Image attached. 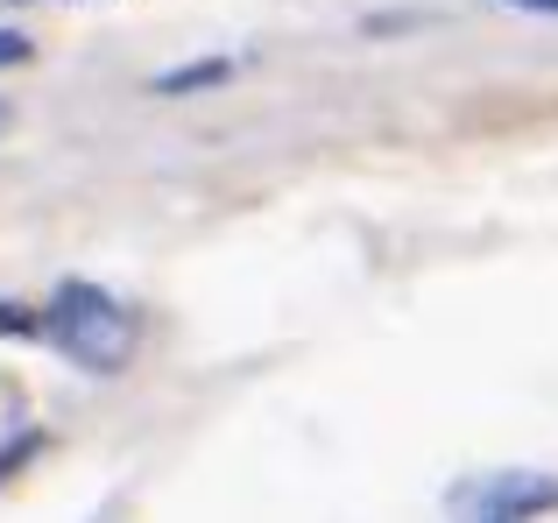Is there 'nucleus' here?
Returning <instances> with one entry per match:
<instances>
[{"mask_svg":"<svg viewBox=\"0 0 558 523\" xmlns=\"http://www.w3.org/2000/svg\"><path fill=\"white\" fill-rule=\"evenodd\" d=\"M517 8H531V14H558V0H517Z\"/></svg>","mask_w":558,"mask_h":523,"instance_id":"39448f33","label":"nucleus"},{"mask_svg":"<svg viewBox=\"0 0 558 523\" xmlns=\"http://www.w3.org/2000/svg\"><path fill=\"white\" fill-rule=\"evenodd\" d=\"M219 78H233L227 57H198L191 71H170V78H156V93H191V85H219Z\"/></svg>","mask_w":558,"mask_h":523,"instance_id":"7ed1b4c3","label":"nucleus"},{"mask_svg":"<svg viewBox=\"0 0 558 523\" xmlns=\"http://www.w3.org/2000/svg\"><path fill=\"white\" fill-rule=\"evenodd\" d=\"M460 510L466 516H551L558 510V474L509 467V474H488V482H466Z\"/></svg>","mask_w":558,"mask_h":523,"instance_id":"f03ea898","label":"nucleus"},{"mask_svg":"<svg viewBox=\"0 0 558 523\" xmlns=\"http://www.w3.org/2000/svg\"><path fill=\"white\" fill-rule=\"evenodd\" d=\"M22 57H28V36L22 28H0V64H22Z\"/></svg>","mask_w":558,"mask_h":523,"instance_id":"20e7f679","label":"nucleus"},{"mask_svg":"<svg viewBox=\"0 0 558 523\" xmlns=\"http://www.w3.org/2000/svg\"><path fill=\"white\" fill-rule=\"evenodd\" d=\"M43 332H50L64 354H78L85 368H121L128 346H135V318L93 283H64L43 312Z\"/></svg>","mask_w":558,"mask_h":523,"instance_id":"f257e3e1","label":"nucleus"}]
</instances>
